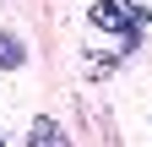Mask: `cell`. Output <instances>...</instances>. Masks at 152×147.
I'll list each match as a JSON object with an SVG mask.
<instances>
[{
	"label": "cell",
	"instance_id": "cell-1",
	"mask_svg": "<svg viewBox=\"0 0 152 147\" xmlns=\"http://www.w3.org/2000/svg\"><path fill=\"white\" fill-rule=\"evenodd\" d=\"M87 16H92V27H98V33H114V38H120L125 49L136 44L141 33H147V22H152V16L136 6V0H98V6H92Z\"/></svg>",
	"mask_w": 152,
	"mask_h": 147
},
{
	"label": "cell",
	"instance_id": "cell-2",
	"mask_svg": "<svg viewBox=\"0 0 152 147\" xmlns=\"http://www.w3.org/2000/svg\"><path fill=\"white\" fill-rule=\"evenodd\" d=\"M33 147H71V136H65L54 120H44V115H38V120H33Z\"/></svg>",
	"mask_w": 152,
	"mask_h": 147
},
{
	"label": "cell",
	"instance_id": "cell-3",
	"mask_svg": "<svg viewBox=\"0 0 152 147\" xmlns=\"http://www.w3.org/2000/svg\"><path fill=\"white\" fill-rule=\"evenodd\" d=\"M22 60H27V44L16 33H0V71H16Z\"/></svg>",
	"mask_w": 152,
	"mask_h": 147
},
{
	"label": "cell",
	"instance_id": "cell-4",
	"mask_svg": "<svg viewBox=\"0 0 152 147\" xmlns=\"http://www.w3.org/2000/svg\"><path fill=\"white\" fill-rule=\"evenodd\" d=\"M0 147H6V142H0Z\"/></svg>",
	"mask_w": 152,
	"mask_h": 147
}]
</instances>
